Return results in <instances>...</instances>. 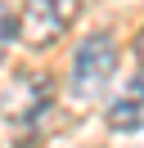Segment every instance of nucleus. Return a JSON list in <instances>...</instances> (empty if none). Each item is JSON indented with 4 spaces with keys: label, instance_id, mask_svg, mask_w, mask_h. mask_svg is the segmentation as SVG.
<instances>
[{
    "label": "nucleus",
    "instance_id": "1",
    "mask_svg": "<svg viewBox=\"0 0 144 148\" xmlns=\"http://www.w3.org/2000/svg\"><path fill=\"white\" fill-rule=\"evenodd\" d=\"M117 72V40L108 36V32H95V36H86L77 45V54H72V67H68V90L77 103H90L104 94V85L113 81Z\"/></svg>",
    "mask_w": 144,
    "mask_h": 148
},
{
    "label": "nucleus",
    "instance_id": "2",
    "mask_svg": "<svg viewBox=\"0 0 144 148\" xmlns=\"http://www.w3.org/2000/svg\"><path fill=\"white\" fill-rule=\"evenodd\" d=\"M77 14H81V0H23V9L14 14V36L27 49H50L68 36Z\"/></svg>",
    "mask_w": 144,
    "mask_h": 148
},
{
    "label": "nucleus",
    "instance_id": "3",
    "mask_svg": "<svg viewBox=\"0 0 144 148\" xmlns=\"http://www.w3.org/2000/svg\"><path fill=\"white\" fill-rule=\"evenodd\" d=\"M108 126H113V130H126V135L140 130V72L131 76V94H122V99L108 108Z\"/></svg>",
    "mask_w": 144,
    "mask_h": 148
},
{
    "label": "nucleus",
    "instance_id": "4",
    "mask_svg": "<svg viewBox=\"0 0 144 148\" xmlns=\"http://www.w3.org/2000/svg\"><path fill=\"white\" fill-rule=\"evenodd\" d=\"M9 45H14V9H9L5 0H0V63H5Z\"/></svg>",
    "mask_w": 144,
    "mask_h": 148
}]
</instances>
